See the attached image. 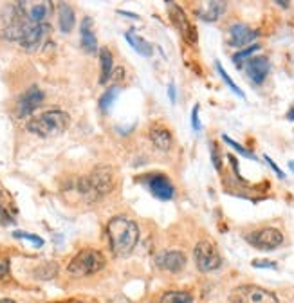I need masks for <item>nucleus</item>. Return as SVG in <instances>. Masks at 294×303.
<instances>
[{"label":"nucleus","mask_w":294,"mask_h":303,"mask_svg":"<svg viewBox=\"0 0 294 303\" xmlns=\"http://www.w3.org/2000/svg\"><path fill=\"white\" fill-rule=\"evenodd\" d=\"M108 244L116 256H126L139 242V225L126 217H114L107 224Z\"/></svg>","instance_id":"obj_1"},{"label":"nucleus","mask_w":294,"mask_h":303,"mask_svg":"<svg viewBox=\"0 0 294 303\" xmlns=\"http://www.w3.org/2000/svg\"><path fill=\"white\" fill-rule=\"evenodd\" d=\"M85 200H98L114 190V172L111 166H98L87 177H81L76 184Z\"/></svg>","instance_id":"obj_2"},{"label":"nucleus","mask_w":294,"mask_h":303,"mask_svg":"<svg viewBox=\"0 0 294 303\" xmlns=\"http://www.w3.org/2000/svg\"><path fill=\"white\" fill-rule=\"evenodd\" d=\"M69 125H70V118L67 112L47 110V112H42V114L34 116V118L27 123V130L33 132L34 136L49 139V137L62 136V134L69 128Z\"/></svg>","instance_id":"obj_3"},{"label":"nucleus","mask_w":294,"mask_h":303,"mask_svg":"<svg viewBox=\"0 0 294 303\" xmlns=\"http://www.w3.org/2000/svg\"><path fill=\"white\" fill-rule=\"evenodd\" d=\"M105 267V256L100 251H94V249H83L80 251L67 266L70 276H88V274H94L98 271H101Z\"/></svg>","instance_id":"obj_4"},{"label":"nucleus","mask_w":294,"mask_h":303,"mask_svg":"<svg viewBox=\"0 0 294 303\" xmlns=\"http://www.w3.org/2000/svg\"><path fill=\"white\" fill-rule=\"evenodd\" d=\"M231 303H280L274 292L258 285H240L229 294Z\"/></svg>","instance_id":"obj_5"},{"label":"nucleus","mask_w":294,"mask_h":303,"mask_svg":"<svg viewBox=\"0 0 294 303\" xmlns=\"http://www.w3.org/2000/svg\"><path fill=\"white\" fill-rule=\"evenodd\" d=\"M195 263H197V269L200 273H211V271H217L222 263V258L218 255V249L215 248L211 242L203 240L195 245Z\"/></svg>","instance_id":"obj_6"},{"label":"nucleus","mask_w":294,"mask_h":303,"mask_svg":"<svg viewBox=\"0 0 294 303\" xmlns=\"http://www.w3.org/2000/svg\"><path fill=\"white\" fill-rule=\"evenodd\" d=\"M247 242L262 251H272L283 244V235L276 228H264V230L247 235Z\"/></svg>","instance_id":"obj_7"},{"label":"nucleus","mask_w":294,"mask_h":303,"mask_svg":"<svg viewBox=\"0 0 294 303\" xmlns=\"http://www.w3.org/2000/svg\"><path fill=\"white\" fill-rule=\"evenodd\" d=\"M44 101V92L38 87H31L22 98H20L19 105H16V116L19 118H27L38 108V105Z\"/></svg>","instance_id":"obj_8"},{"label":"nucleus","mask_w":294,"mask_h":303,"mask_svg":"<svg viewBox=\"0 0 294 303\" xmlns=\"http://www.w3.org/2000/svg\"><path fill=\"white\" fill-rule=\"evenodd\" d=\"M51 31V27H49V24L42 22V24H34L33 27H31L29 31H27L26 36L20 40V45H22L26 51L33 52L36 51L38 47H40V44L44 42V38L47 36V33Z\"/></svg>","instance_id":"obj_9"},{"label":"nucleus","mask_w":294,"mask_h":303,"mask_svg":"<svg viewBox=\"0 0 294 303\" xmlns=\"http://www.w3.org/2000/svg\"><path fill=\"white\" fill-rule=\"evenodd\" d=\"M246 72L251 78V82H254L256 85L264 83V80L269 74V60L265 56H254V58L246 62Z\"/></svg>","instance_id":"obj_10"},{"label":"nucleus","mask_w":294,"mask_h":303,"mask_svg":"<svg viewBox=\"0 0 294 303\" xmlns=\"http://www.w3.org/2000/svg\"><path fill=\"white\" fill-rule=\"evenodd\" d=\"M157 266L164 271L170 273H180L186 266V255L182 251H168V253H161V255L155 258Z\"/></svg>","instance_id":"obj_11"},{"label":"nucleus","mask_w":294,"mask_h":303,"mask_svg":"<svg viewBox=\"0 0 294 303\" xmlns=\"http://www.w3.org/2000/svg\"><path fill=\"white\" fill-rule=\"evenodd\" d=\"M256 36H258L256 31L249 29V27L244 26V24H235V26H231V29H229L228 44L231 45V47H246V45L251 44Z\"/></svg>","instance_id":"obj_12"},{"label":"nucleus","mask_w":294,"mask_h":303,"mask_svg":"<svg viewBox=\"0 0 294 303\" xmlns=\"http://www.w3.org/2000/svg\"><path fill=\"white\" fill-rule=\"evenodd\" d=\"M168 8H170V18H172V22L175 24L177 29H179L190 42H195V31H193V27L190 26V22H188V18H186V15H184L182 9H180L177 4H173V2H170Z\"/></svg>","instance_id":"obj_13"},{"label":"nucleus","mask_w":294,"mask_h":303,"mask_svg":"<svg viewBox=\"0 0 294 303\" xmlns=\"http://www.w3.org/2000/svg\"><path fill=\"white\" fill-rule=\"evenodd\" d=\"M148 186H150L152 193H154L157 199L170 200L173 197V186H172V182H170V179L164 177V175H154V177L150 179V182H148Z\"/></svg>","instance_id":"obj_14"},{"label":"nucleus","mask_w":294,"mask_h":303,"mask_svg":"<svg viewBox=\"0 0 294 303\" xmlns=\"http://www.w3.org/2000/svg\"><path fill=\"white\" fill-rule=\"evenodd\" d=\"M148 137H150L152 144H154L155 148H159V150L166 152L172 148V134H170V130H166L164 126H159V125H154L150 128V132H148Z\"/></svg>","instance_id":"obj_15"},{"label":"nucleus","mask_w":294,"mask_h":303,"mask_svg":"<svg viewBox=\"0 0 294 303\" xmlns=\"http://www.w3.org/2000/svg\"><path fill=\"white\" fill-rule=\"evenodd\" d=\"M22 4H24V11H26L27 18L33 24H42L45 20V16L51 13V4H49V2H34V4L22 2Z\"/></svg>","instance_id":"obj_16"},{"label":"nucleus","mask_w":294,"mask_h":303,"mask_svg":"<svg viewBox=\"0 0 294 303\" xmlns=\"http://www.w3.org/2000/svg\"><path fill=\"white\" fill-rule=\"evenodd\" d=\"M80 33H81V47H83V51L88 52V54L96 52L98 44H96V34L92 33V18L90 16H85V18L81 20Z\"/></svg>","instance_id":"obj_17"},{"label":"nucleus","mask_w":294,"mask_h":303,"mask_svg":"<svg viewBox=\"0 0 294 303\" xmlns=\"http://www.w3.org/2000/svg\"><path fill=\"white\" fill-rule=\"evenodd\" d=\"M100 63H101V74H100V83L105 85V83L111 80L112 70H114V60H112V54L107 47L100 49Z\"/></svg>","instance_id":"obj_18"},{"label":"nucleus","mask_w":294,"mask_h":303,"mask_svg":"<svg viewBox=\"0 0 294 303\" xmlns=\"http://www.w3.org/2000/svg\"><path fill=\"white\" fill-rule=\"evenodd\" d=\"M58 22H60V29L62 33H70L74 29V24H76V16H74V9L69 4H62L60 6V15H58Z\"/></svg>","instance_id":"obj_19"},{"label":"nucleus","mask_w":294,"mask_h":303,"mask_svg":"<svg viewBox=\"0 0 294 303\" xmlns=\"http://www.w3.org/2000/svg\"><path fill=\"white\" fill-rule=\"evenodd\" d=\"M126 36V42H128L130 45H132L134 49H136V52H139V54H143V56H150L152 54V45L148 44L144 38H141V36H137L134 31H128V33L125 34Z\"/></svg>","instance_id":"obj_20"},{"label":"nucleus","mask_w":294,"mask_h":303,"mask_svg":"<svg viewBox=\"0 0 294 303\" xmlns=\"http://www.w3.org/2000/svg\"><path fill=\"white\" fill-rule=\"evenodd\" d=\"M224 11H226V2H210V4H208V9L200 11L199 16L204 22H215Z\"/></svg>","instance_id":"obj_21"},{"label":"nucleus","mask_w":294,"mask_h":303,"mask_svg":"<svg viewBox=\"0 0 294 303\" xmlns=\"http://www.w3.org/2000/svg\"><path fill=\"white\" fill-rule=\"evenodd\" d=\"M161 303H193V296H191L190 292L170 291L162 294Z\"/></svg>","instance_id":"obj_22"},{"label":"nucleus","mask_w":294,"mask_h":303,"mask_svg":"<svg viewBox=\"0 0 294 303\" xmlns=\"http://www.w3.org/2000/svg\"><path fill=\"white\" fill-rule=\"evenodd\" d=\"M118 94H119V87H111V89H108L107 92H105L103 96L100 98V108H101V112H108V110H111L112 103L116 101Z\"/></svg>","instance_id":"obj_23"},{"label":"nucleus","mask_w":294,"mask_h":303,"mask_svg":"<svg viewBox=\"0 0 294 303\" xmlns=\"http://www.w3.org/2000/svg\"><path fill=\"white\" fill-rule=\"evenodd\" d=\"M56 273H58V263L47 262V263H44V266L38 267L34 276H38L40 280H51V278L56 276Z\"/></svg>","instance_id":"obj_24"},{"label":"nucleus","mask_w":294,"mask_h":303,"mask_svg":"<svg viewBox=\"0 0 294 303\" xmlns=\"http://www.w3.org/2000/svg\"><path fill=\"white\" fill-rule=\"evenodd\" d=\"M215 67H217V70H218V74H220V76H222V80H224V82H226V85H228L229 89H231L233 92L236 94V96H240V98H246V96H244V92H242V90H240L238 87L235 85V82H233V80L229 78V74H228V72H226V70H224V67H222V65H220V63H218V62L215 63Z\"/></svg>","instance_id":"obj_25"},{"label":"nucleus","mask_w":294,"mask_h":303,"mask_svg":"<svg viewBox=\"0 0 294 303\" xmlns=\"http://www.w3.org/2000/svg\"><path fill=\"white\" fill-rule=\"evenodd\" d=\"M222 139H224V143H228V144H229V146H231V148H235V150L238 152L240 156L247 157V159H251V161H256V156H254V154H251V152L247 150V148H244L242 144L235 143V141H233V139H231V137H229V136H226V134H224V136H222Z\"/></svg>","instance_id":"obj_26"},{"label":"nucleus","mask_w":294,"mask_h":303,"mask_svg":"<svg viewBox=\"0 0 294 303\" xmlns=\"http://www.w3.org/2000/svg\"><path fill=\"white\" fill-rule=\"evenodd\" d=\"M258 49H260V45H256V44H254V45H249V47H246V49H242V51L236 52V54L233 56V62H235L236 65L240 67V65L244 63V60L249 58V56L253 54L254 51H258Z\"/></svg>","instance_id":"obj_27"},{"label":"nucleus","mask_w":294,"mask_h":303,"mask_svg":"<svg viewBox=\"0 0 294 303\" xmlns=\"http://www.w3.org/2000/svg\"><path fill=\"white\" fill-rule=\"evenodd\" d=\"M13 237H15V238H27V240L33 242V244L38 245V248H40V245H44V240H42L40 237H36V235H31V233H26V231H15V233H13Z\"/></svg>","instance_id":"obj_28"},{"label":"nucleus","mask_w":294,"mask_h":303,"mask_svg":"<svg viewBox=\"0 0 294 303\" xmlns=\"http://www.w3.org/2000/svg\"><path fill=\"white\" fill-rule=\"evenodd\" d=\"M191 125H193L195 132H200V121H199V105H195L193 112H191Z\"/></svg>","instance_id":"obj_29"},{"label":"nucleus","mask_w":294,"mask_h":303,"mask_svg":"<svg viewBox=\"0 0 294 303\" xmlns=\"http://www.w3.org/2000/svg\"><path fill=\"white\" fill-rule=\"evenodd\" d=\"M253 267H271V269H276V262H271V260H253Z\"/></svg>","instance_id":"obj_30"},{"label":"nucleus","mask_w":294,"mask_h":303,"mask_svg":"<svg viewBox=\"0 0 294 303\" xmlns=\"http://www.w3.org/2000/svg\"><path fill=\"white\" fill-rule=\"evenodd\" d=\"M265 161H267V163H269V166H271V168H272V170H274V174H276V175H278V177H280V179H283V177H285V174H283V172H282V170H280V168H278V164H276V163H274V161H272V159H271V157H267V156H265Z\"/></svg>","instance_id":"obj_31"},{"label":"nucleus","mask_w":294,"mask_h":303,"mask_svg":"<svg viewBox=\"0 0 294 303\" xmlns=\"http://www.w3.org/2000/svg\"><path fill=\"white\" fill-rule=\"evenodd\" d=\"M9 274V262L8 260H0V280Z\"/></svg>","instance_id":"obj_32"},{"label":"nucleus","mask_w":294,"mask_h":303,"mask_svg":"<svg viewBox=\"0 0 294 303\" xmlns=\"http://www.w3.org/2000/svg\"><path fill=\"white\" fill-rule=\"evenodd\" d=\"M168 92H170V101H172V103H175V85H173V83H170Z\"/></svg>","instance_id":"obj_33"},{"label":"nucleus","mask_w":294,"mask_h":303,"mask_svg":"<svg viewBox=\"0 0 294 303\" xmlns=\"http://www.w3.org/2000/svg\"><path fill=\"white\" fill-rule=\"evenodd\" d=\"M287 119H290V121H294V107L290 108L289 112H287Z\"/></svg>","instance_id":"obj_34"},{"label":"nucleus","mask_w":294,"mask_h":303,"mask_svg":"<svg viewBox=\"0 0 294 303\" xmlns=\"http://www.w3.org/2000/svg\"><path fill=\"white\" fill-rule=\"evenodd\" d=\"M276 4H278L280 8H289V2H282V0H278V2H276Z\"/></svg>","instance_id":"obj_35"},{"label":"nucleus","mask_w":294,"mask_h":303,"mask_svg":"<svg viewBox=\"0 0 294 303\" xmlns=\"http://www.w3.org/2000/svg\"><path fill=\"white\" fill-rule=\"evenodd\" d=\"M0 303H15L13 299H0Z\"/></svg>","instance_id":"obj_36"},{"label":"nucleus","mask_w":294,"mask_h":303,"mask_svg":"<svg viewBox=\"0 0 294 303\" xmlns=\"http://www.w3.org/2000/svg\"><path fill=\"white\" fill-rule=\"evenodd\" d=\"M289 166H290V170H292V174H294V161H289Z\"/></svg>","instance_id":"obj_37"},{"label":"nucleus","mask_w":294,"mask_h":303,"mask_svg":"<svg viewBox=\"0 0 294 303\" xmlns=\"http://www.w3.org/2000/svg\"><path fill=\"white\" fill-rule=\"evenodd\" d=\"M72 303H81V301H72Z\"/></svg>","instance_id":"obj_38"}]
</instances>
